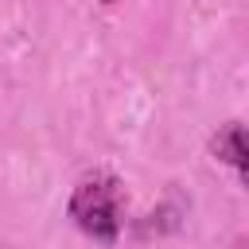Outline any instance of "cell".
I'll list each match as a JSON object with an SVG mask.
<instances>
[{
	"label": "cell",
	"mask_w": 249,
	"mask_h": 249,
	"mask_svg": "<svg viewBox=\"0 0 249 249\" xmlns=\"http://www.w3.org/2000/svg\"><path fill=\"white\" fill-rule=\"evenodd\" d=\"M210 152H214V160L230 163V167L237 171V179H249V152H245V128H241L237 121H230V124H222V128L214 132V140H210Z\"/></svg>",
	"instance_id": "7a4b0ae2"
},
{
	"label": "cell",
	"mask_w": 249,
	"mask_h": 249,
	"mask_svg": "<svg viewBox=\"0 0 249 249\" xmlns=\"http://www.w3.org/2000/svg\"><path fill=\"white\" fill-rule=\"evenodd\" d=\"M121 206H124L121 183L113 175H105V171H93V175L78 179V187L70 195V218H74V226L86 237L101 241V245H113L121 237Z\"/></svg>",
	"instance_id": "6da1fadb"
},
{
	"label": "cell",
	"mask_w": 249,
	"mask_h": 249,
	"mask_svg": "<svg viewBox=\"0 0 249 249\" xmlns=\"http://www.w3.org/2000/svg\"><path fill=\"white\" fill-rule=\"evenodd\" d=\"M101 4H117V0H101Z\"/></svg>",
	"instance_id": "3957f363"
}]
</instances>
